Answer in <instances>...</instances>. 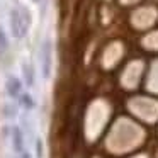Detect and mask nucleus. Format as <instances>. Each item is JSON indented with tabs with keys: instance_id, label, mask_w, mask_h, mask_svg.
Returning a JSON list of instances; mask_svg holds the SVG:
<instances>
[{
	"instance_id": "nucleus-1",
	"label": "nucleus",
	"mask_w": 158,
	"mask_h": 158,
	"mask_svg": "<svg viewBox=\"0 0 158 158\" xmlns=\"http://www.w3.org/2000/svg\"><path fill=\"white\" fill-rule=\"evenodd\" d=\"M31 26V14L26 7H17L10 10V31L15 39H22Z\"/></svg>"
},
{
	"instance_id": "nucleus-2",
	"label": "nucleus",
	"mask_w": 158,
	"mask_h": 158,
	"mask_svg": "<svg viewBox=\"0 0 158 158\" xmlns=\"http://www.w3.org/2000/svg\"><path fill=\"white\" fill-rule=\"evenodd\" d=\"M39 58H41V72H43V77L46 80L51 77V72H53V43L51 39H46L41 46V51H39Z\"/></svg>"
},
{
	"instance_id": "nucleus-3",
	"label": "nucleus",
	"mask_w": 158,
	"mask_h": 158,
	"mask_svg": "<svg viewBox=\"0 0 158 158\" xmlns=\"http://www.w3.org/2000/svg\"><path fill=\"white\" fill-rule=\"evenodd\" d=\"M5 90H7V95L10 99H19L22 95V82L21 78L14 75H9L5 78Z\"/></svg>"
},
{
	"instance_id": "nucleus-4",
	"label": "nucleus",
	"mask_w": 158,
	"mask_h": 158,
	"mask_svg": "<svg viewBox=\"0 0 158 158\" xmlns=\"http://www.w3.org/2000/svg\"><path fill=\"white\" fill-rule=\"evenodd\" d=\"M10 141H12V150L15 153H22L24 151V131L21 127L14 126L10 131Z\"/></svg>"
},
{
	"instance_id": "nucleus-5",
	"label": "nucleus",
	"mask_w": 158,
	"mask_h": 158,
	"mask_svg": "<svg viewBox=\"0 0 158 158\" xmlns=\"http://www.w3.org/2000/svg\"><path fill=\"white\" fill-rule=\"evenodd\" d=\"M19 104H21V107H22V109H26V110H32L36 107L34 99H32L27 92H22V95L19 97Z\"/></svg>"
},
{
	"instance_id": "nucleus-6",
	"label": "nucleus",
	"mask_w": 158,
	"mask_h": 158,
	"mask_svg": "<svg viewBox=\"0 0 158 158\" xmlns=\"http://www.w3.org/2000/svg\"><path fill=\"white\" fill-rule=\"evenodd\" d=\"M22 77H24L26 83H27L29 87L34 85V73H32V68L27 65V63H24V65H22Z\"/></svg>"
},
{
	"instance_id": "nucleus-7",
	"label": "nucleus",
	"mask_w": 158,
	"mask_h": 158,
	"mask_svg": "<svg viewBox=\"0 0 158 158\" xmlns=\"http://www.w3.org/2000/svg\"><path fill=\"white\" fill-rule=\"evenodd\" d=\"M2 114H4V117H7V119H12V117L17 116V107H15L14 104H5L4 109H2Z\"/></svg>"
},
{
	"instance_id": "nucleus-8",
	"label": "nucleus",
	"mask_w": 158,
	"mask_h": 158,
	"mask_svg": "<svg viewBox=\"0 0 158 158\" xmlns=\"http://www.w3.org/2000/svg\"><path fill=\"white\" fill-rule=\"evenodd\" d=\"M36 158H44V143L41 138H36Z\"/></svg>"
},
{
	"instance_id": "nucleus-9",
	"label": "nucleus",
	"mask_w": 158,
	"mask_h": 158,
	"mask_svg": "<svg viewBox=\"0 0 158 158\" xmlns=\"http://www.w3.org/2000/svg\"><path fill=\"white\" fill-rule=\"evenodd\" d=\"M9 48V41H7V36H5L4 29L0 27V53H5Z\"/></svg>"
},
{
	"instance_id": "nucleus-10",
	"label": "nucleus",
	"mask_w": 158,
	"mask_h": 158,
	"mask_svg": "<svg viewBox=\"0 0 158 158\" xmlns=\"http://www.w3.org/2000/svg\"><path fill=\"white\" fill-rule=\"evenodd\" d=\"M21 156H22V158H31V155H29L27 151H22V153H21Z\"/></svg>"
},
{
	"instance_id": "nucleus-11",
	"label": "nucleus",
	"mask_w": 158,
	"mask_h": 158,
	"mask_svg": "<svg viewBox=\"0 0 158 158\" xmlns=\"http://www.w3.org/2000/svg\"><path fill=\"white\" fill-rule=\"evenodd\" d=\"M32 2H34V4H41V0H32Z\"/></svg>"
}]
</instances>
